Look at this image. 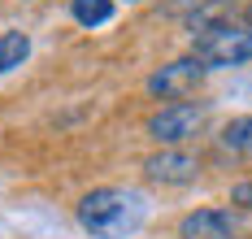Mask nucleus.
I'll return each instance as SVG.
<instances>
[{"label": "nucleus", "mask_w": 252, "mask_h": 239, "mask_svg": "<svg viewBox=\"0 0 252 239\" xmlns=\"http://www.w3.org/2000/svg\"><path fill=\"white\" fill-rule=\"evenodd\" d=\"M74 217L92 239H135L152 217V200L139 187H92L74 205Z\"/></svg>", "instance_id": "1"}, {"label": "nucleus", "mask_w": 252, "mask_h": 239, "mask_svg": "<svg viewBox=\"0 0 252 239\" xmlns=\"http://www.w3.org/2000/svg\"><path fill=\"white\" fill-rule=\"evenodd\" d=\"M191 53L200 57L209 70H235V65H248L252 61V27L248 22H209L200 27Z\"/></svg>", "instance_id": "2"}, {"label": "nucleus", "mask_w": 252, "mask_h": 239, "mask_svg": "<svg viewBox=\"0 0 252 239\" xmlns=\"http://www.w3.org/2000/svg\"><path fill=\"white\" fill-rule=\"evenodd\" d=\"M200 126H204V105H196V100H170V105H161L148 118L144 131L161 148H183L187 139L200 135Z\"/></svg>", "instance_id": "3"}, {"label": "nucleus", "mask_w": 252, "mask_h": 239, "mask_svg": "<svg viewBox=\"0 0 252 239\" xmlns=\"http://www.w3.org/2000/svg\"><path fill=\"white\" fill-rule=\"evenodd\" d=\"M209 79V65H204L196 53L178 57V61H170V65H161V70H152L148 74V96H157V100H187V96H196L200 91V83Z\"/></svg>", "instance_id": "4"}, {"label": "nucleus", "mask_w": 252, "mask_h": 239, "mask_svg": "<svg viewBox=\"0 0 252 239\" xmlns=\"http://www.w3.org/2000/svg\"><path fill=\"white\" fill-rule=\"evenodd\" d=\"M144 179L152 187H187L200 179V157L187 148H161V152L144 157Z\"/></svg>", "instance_id": "5"}, {"label": "nucleus", "mask_w": 252, "mask_h": 239, "mask_svg": "<svg viewBox=\"0 0 252 239\" xmlns=\"http://www.w3.org/2000/svg\"><path fill=\"white\" fill-rule=\"evenodd\" d=\"M239 235V217L235 209H222V205H204V209H191L178 217V239H235Z\"/></svg>", "instance_id": "6"}, {"label": "nucleus", "mask_w": 252, "mask_h": 239, "mask_svg": "<svg viewBox=\"0 0 252 239\" xmlns=\"http://www.w3.org/2000/svg\"><path fill=\"white\" fill-rule=\"evenodd\" d=\"M31 57V35L26 30H0V79L13 74L18 65H26Z\"/></svg>", "instance_id": "7"}, {"label": "nucleus", "mask_w": 252, "mask_h": 239, "mask_svg": "<svg viewBox=\"0 0 252 239\" xmlns=\"http://www.w3.org/2000/svg\"><path fill=\"white\" fill-rule=\"evenodd\" d=\"M70 18L83 30H96L113 18V0H70Z\"/></svg>", "instance_id": "8"}, {"label": "nucleus", "mask_w": 252, "mask_h": 239, "mask_svg": "<svg viewBox=\"0 0 252 239\" xmlns=\"http://www.w3.org/2000/svg\"><path fill=\"white\" fill-rule=\"evenodd\" d=\"M222 148H230V152H244V157L252 152V113H244V118L226 122V131H222Z\"/></svg>", "instance_id": "9"}, {"label": "nucleus", "mask_w": 252, "mask_h": 239, "mask_svg": "<svg viewBox=\"0 0 252 239\" xmlns=\"http://www.w3.org/2000/svg\"><path fill=\"white\" fill-rule=\"evenodd\" d=\"M230 205H235V209H244V213H252V179H244V183L230 187Z\"/></svg>", "instance_id": "10"}, {"label": "nucleus", "mask_w": 252, "mask_h": 239, "mask_svg": "<svg viewBox=\"0 0 252 239\" xmlns=\"http://www.w3.org/2000/svg\"><path fill=\"white\" fill-rule=\"evenodd\" d=\"M248 27H252V0H248Z\"/></svg>", "instance_id": "11"}]
</instances>
